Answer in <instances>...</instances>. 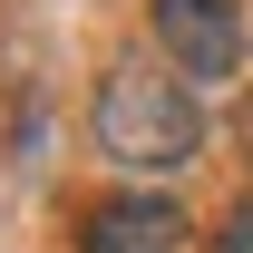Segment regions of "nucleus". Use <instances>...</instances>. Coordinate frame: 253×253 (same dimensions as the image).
Wrapping results in <instances>:
<instances>
[{"instance_id":"1","label":"nucleus","mask_w":253,"mask_h":253,"mask_svg":"<svg viewBox=\"0 0 253 253\" xmlns=\"http://www.w3.org/2000/svg\"><path fill=\"white\" fill-rule=\"evenodd\" d=\"M97 156L126 166V175H175V166H195V146H205V107H195L185 78H166V68L146 59H117L107 78H97Z\"/></svg>"},{"instance_id":"2","label":"nucleus","mask_w":253,"mask_h":253,"mask_svg":"<svg viewBox=\"0 0 253 253\" xmlns=\"http://www.w3.org/2000/svg\"><path fill=\"white\" fill-rule=\"evenodd\" d=\"M156 10V39L185 78H234L244 68V10L234 0H146Z\"/></svg>"},{"instance_id":"3","label":"nucleus","mask_w":253,"mask_h":253,"mask_svg":"<svg viewBox=\"0 0 253 253\" xmlns=\"http://www.w3.org/2000/svg\"><path fill=\"white\" fill-rule=\"evenodd\" d=\"M78 253H185V214L166 195H107L88 224H78Z\"/></svg>"},{"instance_id":"4","label":"nucleus","mask_w":253,"mask_h":253,"mask_svg":"<svg viewBox=\"0 0 253 253\" xmlns=\"http://www.w3.org/2000/svg\"><path fill=\"white\" fill-rule=\"evenodd\" d=\"M214 253H253V195L234 205V214H224V244H214Z\"/></svg>"}]
</instances>
